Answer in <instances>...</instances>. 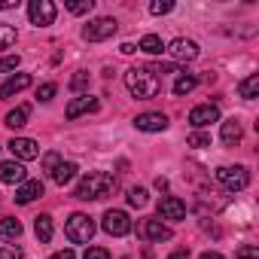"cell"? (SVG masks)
Returning <instances> with one entry per match:
<instances>
[{"label": "cell", "mask_w": 259, "mask_h": 259, "mask_svg": "<svg viewBox=\"0 0 259 259\" xmlns=\"http://www.w3.org/2000/svg\"><path fill=\"white\" fill-rule=\"evenodd\" d=\"M113 189H116V177L113 174H107V171H89L79 183H76V198H82V201H98V198H107V195H113Z\"/></svg>", "instance_id": "cell-1"}, {"label": "cell", "mask_w": 259, "mask_h": 259, "mask_svg": "<svg viewBox=\"0 0 259 259\" xmlns=\"http://www.w3.org/2000/svg\"><path fill=\"white\" fill-rule=\"evenodd\" d=\"M125 85L128 92H132L138 101H150L162 92V79L150 70V67H132V70H125Z\"/></svg>", "instance_id": "cell-2"}, {"label": "cell", "mask_w": 259, "mask_h": 259, "mask_svg": "<svg viewBox=\"0 0 259 259\" xmlns=\"http://www.w3.org/2000/svg\"><path fill=\"white\" fill-rule=\"evenodd\" d=\"M64 235L70 244H89L92 235H95V220L89 213H70L67 226H64Z\"/></svg>", "instance_id": "cell-3"}, {"label": "cell", "mask_w": 259, "mask_h": 259, "mask_svg": "<svg viewBox=\"0 0 259 259\" xmlns=\"http://www.w3.org/2000/svg\"><path fill=\"white\" fill-rule=\"evenodd\" d=\"M119 31V25H116V19H95V22H89L85 28H82V40H89V43H101V40H110L113 34Z\"/></svg>", "instance_id": "cell-4"}, {"label": "cell", "mask_w": 259, "mask_h": 259, "mask_svg": "<svg viewBox=\"0 0 259 259\" xmlns=\"http://www.w3.org/2000/svg\"><path fill=\"white\" fill-rule=\"evenodd\" d=\"M217 180L229 189V192H241V189H247V183H250V174H247V168H241V165H226V168H220L217 171Z\"/></svg>", "instance_id": "cell-5"}, {"label": "cell", "mask_w": 259, "mask_h": 259, "mask_svg": "<svg viewBox=\"0 0 259 259\" xmlns=\"http://www.w3.org/2000/svg\"><path fill=\"white\" fill-rule=\"evenodd\" d=\"M28 16H31V25L46 28V25L55 22V4H52V0H31V4H28Z\"/></svg>", "instance_id": "cell-6"}, {"label": "cell", "mask_w": 259, "mask_h": 259, "mask_svg": "<svg viewBox=\"0 0 259 259\" xmlns=\"http://www.w3.org/2000/svg\"><path fill=\"white\" fill-rule=\"evenodd\" d=\"M101 226H104V232H107V235H113V238H122V235L132 232V220H128V213H125V210H107Z\"/></svg>", "instance_id": "cell-7"}, {"label": "cell", "mask_w": 259, "mask_h": 259, "mask_svg": "<svg viewBox=\"0 0 259 259\" xmlns=\"http://www.w3.org/2000/svg\"><path fill=\"white\" fill-rule=\"evenodd\" d=\"M210 122H220V107L217 104H198L189 110V125L192 128H207Z\"/></svg>", "instance_id": "cell-8"}, {"label": "cell", "mask_w": 259, "mask_h": 259, "mask_svg": "<svg viewBox=\"0 0 259 259\" xmlns=\"http://www.w3.org/2000/svg\"><path fill=\"white\" fill-rule=\"evenodd\" d=\"M165 52H171L174 61H195L198 58V43L195 40H186V37H177Z\"/></svg>", "instance_id": "cell-9"}, {"label": "cell", "mask_w": 259, "mask_h": 259, "mask_svg": "<svg viewBox=\"0 0 259 259\" xmlns=\"http://www.w3.org/2000/svg\"><path fill=\"white\" fill-rule=\"evenodd\" d=\"M98 110H101V101H98V98H92V95H79V98H73V101L67 104L64 116H67V119H79L82 113H98Z\"/></svg>", "instance_id": "cell-10"}, {"label": "cell", "mask_w": 259, "mask_h": 259, "mask_svg": "<svg viewBox=\"0 0 259 259\" xmlns=\"http://www.w3.org/2000/svg\"><path fill=\"white\" fill-rule=\"evenodd\" d=\"M10 150H13L16 162H31V159L40 156V147H37V141H31V138H13V141H10Z\"/></svg>", "instance_id": "cell-11"}, {"label": "cell", "mask_w": 259, "mask_h": 259, "mask_svg": "<svg viewBox=\"0 0 259 259\" xmlns=\"http://www.w3.org/2000/svg\"><path fill=\"white\" fill-rule=\"evenodd\" d=\"M159 217H162V220L177 223V220H183V217H186V204H183L177 195H165V198L159 201Z\"/></svg>", "instance_id": "cell-12"}, {"label": "cell", "mask_w": 259, "mask_h": 259, "mask_svg": "<svg viewBox=\"0 0 259 259\" xmlns=\"http://www.w3.org/2000/svg\"><path fill=\"white\" fill-rule=\"evenodd\" d=\"M0 180H4V183H10V186H22L25 180H28V171H25V165L22 162H4V165H0Z\"/></svg>", "instance_id": "cell-13"}, {"label": "cell", "mask_w": 259, "mask_h": 259, "mask_svg": "<svg viewBox=\"0 0 259 259\" xmlns=\"http://www.w3.org/2000/svg\"><path fill=\"white\" fill-rule=\"evenodd\" d=\"M135 125H138V132H165V128H168V116L165 113H141L135 119Z\"/></svg>", "instance_id": "cell-14"}, {"label": "cell", "mask_w": 259, "mask_h": 259, "mask_svg": "<svg viewBox=\"0 0 259 259\" xmlns=\"http://www.w3.org/2000/svg\"><path fill=\"white\" fill-rule=\"evenodd\" d=\"M141 235L147 241H171V229L162 220H144L141 223Z\"/></svg>", "instance_id": "cell-15"}, {"label": "cell", "mask_w": 259, "mask_h": 259, "mask_svg": "<svg viewBox=\"0 0 259 259\" xmlns=\"http://www.w3.org/2000/svg\"><path fill=\"white\" fill-rule=\"evenodd\" d=\"M43 195V180H25L19 189H16V201L19 204H31L34 198Z\"/></svg>", "instance_id": "cell-16"}, {"label": "cell", "mask_w": 259, "mask_h": 259, "mask_svg": "<svg viewBox=\"0 0 259 259\" xmlns=\"http://www.w3.org/2000/svg\"><path fill=\"white\" fill-rule=\"evenodd\" d=\"M28 85H31V76L28 73H16V76H10L4 85H0V98H13V95L25 92Z\"/></svg>", "instance_id": "cell-17"}, {"label": "cell", "mask_w": 259, "mask_h": 259, "mask_svg": "<svg viewBox=\"0 0 259 259\" xmlns=\"http://www.w3.org/2000/svg\"><path fill=\"white\" fill-rule=\"evenodd\" d=\"M138 49L147 52V55H162V52H165V43H162L159 34H144L141 43H138Z\"/></svg>", "instance_id": "cell-18"}, {"label": "cell", "mask_w": 259, "mask_h": 259, "mask_svg": "<svg viewBox=\"0 0 259 259\" xmlns=\"http://www.w3.org/2000/svg\"><path fill=\"white\" fill-rule=\"evenodd\" d=\"M34 232H37L40 244H49V241H52V217H49V213L34 217Z\"/></svg>", "instance_id": "cell-19"}, {"label": "cell", "mask_w": 259, "mask_h": 259, "mask_svg": "<svg viewBox=\"0 0 259 259\" xmlns=\"http://www.w3.org/2000/svg\"><path fill=\"white\" fill-rule=\"evenodd\" d=\"M223 144H229V147H235L238 141H241V122L238 119H226L223 122Z\"/></svg>", "instance_id": "cell-20"}, {"label": "cell", "mask_w": 259, "mask_h": 259, "mask_svg": "<svg viewBox=\"0 0 259 259\" xmlns=\"http://www.w3.org/2000/svg\"><path fill=\"white\" fill-rule=\"evenodd\" d=\"M238 95H241L244 101H253V98L259 95V73H250L247 79H241V82H238Z\"/></svg>", "instance_id": "cell-21"}, {"label": "cell", "mask_w": 259, "mask_h": 259, "mask_svg": "<svg viewBox=\"0 0 259 259\" xmlns=\"http://www.w3.org/2000/svg\"><path fill=\"white\" fill-rule=\"evenodd\" d=\"M73 177H76V165H73V162H58V168L52 171V180H55L58 186H67Z\"/></svg>", "instance_id": "cell-22"}, {"label": "cell", "mask_w": 259, "mask_h": 259, "mask_svg": "<svg viewBox=\"0 0 259 259\" xmlns=\"http://www.w3.org/2000/svg\"><path fill=\"white\" fill-rule=\"evenodd\" d=\"M28 116H31V107H16V110L7 113V125L13 128V132H19V128L28 125Z\"/></svg>", "instance_id": "cell-23"}, {"label": "cell", "mask_w": 259, "mask_h": 259, "mask_svg": "<svg viewBox=\"0 0 259 259\" xmlns=\"http://www.w3.org/2000/svg\"><path fill=\"white\" fill-rule=\"evenodd\" d=\"M195 85H198V76H192V73H180V76H177V82H174V95H177V98H183V95H189Z\"/></svg>", "instance_id": "cell-24"}, {"label": "cell", "mask_w": 259, "mask_h": 259, "mask_svg": "<svg viewBox=\"0 0 259 259\" xmlns=\"http://www.w3.org/2000/svg\"><path fill=\"white\" fill-rule=\"evenodd\" d=\"M16 40H19L16 28H13V25H7V22H0V52L13 49V46H16Z\"/></svg>", "instance_id": "cell-25"}, {"label": "cell", "mask_w": 259, "mask_h": 259, "mask_svg": "<svg viewBox=\"0 0 259 259\" xmlns=\"http://www.w3.org/2000/svg\"><path fill=\"white\" fill-rule=\"evenodd\" d=\"M22 235V223L16 217H4L0 220V238H19Z\"/></svg>", "instance_id": "cell-26"}, {"label": "cell", "mask_w": 259, "mask_h": 259, "mask_svg": "<svg viewBox=\"0 0 259 259\" xmlns=\"http://www.w3.org/2000/svg\"><path fill=\"white\" fill-rule=\"evenodd\" d=\"M64 10L73 13V16H85L95 10V0H64Z\"/></svg>", "instance_id": "cell-27"}, {"label": "cell", "mask_w": 259, "mask_h": 259, "mask_svg": "<svg viewBox=\"0 0 259 259\" xmlns=\"http://www.w3.org/2000/svg\"><path fill=\"white\" fill-rule=\"evenodd\" d=\"M147 189L144 186H132V189H128V204H132V207H147Z\"/></svg>", "instance_id": "cell-28"}, {"label": "cell", "mask_w": 259, "mask_h": 259, "mask_svg": "<svg viewBox=\"0 0 259 259\" xmlns=\"http://www.w3.org/2000/svg\"><path fill=\"white\" fill-rule=\"evenodd\" d=\"M0 259H25V250L16 244H0Z\"/></svg>", "instance_id": "cell-29"}, {"label": "cell", "mask_w": 259, "mask_h": 259, "mask_svg": "<svg viewBox=\"0 0 259 259\" xmlns=\"http://www.w3.org/2000/svg\"><path fill=\"white\" fill-rule=\"evenodd\" d=\"M70 89H73V92H85V89H89V73H85V70H76V73L70 76Z\"/></svg>", "instance_id": "cell-30"}, {"label": "cell", "mask_w": 259, "mask_h": 259, "mask_svg": "<svg viewBox=\"0 0 259 259\" xmlns=\"http://www.w3.org/2000/svg\"><path fill=\"white\" fill-rule=\"evenodd\" d=\"M55 92H58V85H55V82H43V85L37 89V98H40L43 104H49V101L55 98Z\"/></svg>", "instance_id": "cell-31"}, {"label": "cell", "mask_w": 259, "mask_h": 259, "mask_svg": "<svg viewBox=\"0 0 259 259\" xmlns=\"http://www.w3.org/2000/svg\"><path fill=\"white\" fill-rule=\"evenodd\" d=\"M171 10H174L171 0H153V4H150V13H153V16H165V13H171Z\"/></svg>", "instance_id": "cell-32"}, {"label": "cell", "mask_w": 259, "mask_h": 259, "mask_svg": "<svg viewBox=\"0 0 259 259\" xmlns=\"http://www.w3.org/2000/svg\"><path fill=\"white\" fill-rule=\"evenodd\" d=\"M189 147H195V150H204V147H210V138L207 135H201V132H195V135H189V141H186Z\"/></svg>", "instance_id": "cell-33"}, {"label": "cell", "mask_w": 259, "mask_h": 259, "mask_svg": "<svg viewBox=\"0 0 259 259\" xmlns=\"http://www.w3.org/2000/svg\"><path fill=\"white\" fill-rule=\"evenodd\" d=\"M58 162H61V156H58V153H46V156H43V171H49V174H52V171L58 168Z\"/></svg>", "instance_id": "cell-34"}, {"label": "cell", "mask_w": 259, "mask_h": 259, "mask_svg": "<svg viewBox=\"0 0 259 259\" xmlns=\"http://www.w3.org/2000/svg\"><path fill=\"white\" fill-rule=\"evenodd\" d=\"M235 259H259V250H256L253 244H244V247L235 253Z\"/></svg>", "instance_id": "cell-35"}, {"label": "cell", "mask_w": 259, "mask_h": 259, "mask_svg": "<svg viewBox=\"0 0 259 259\" xmlns=\"http://www.w3.org/2000/svg\"><path fill=\"white\" fill-rule=\"evenodd\" d=\"M82 259H110V253H107V250H104V247H89V250H85V256H82Z\"/></svg>", "instance_id": "cell-36"}, {"label": "cell", "mask_w": 259, "mask_h": 259, "mask_svg": "<svg viewBox=\"0 0 259 259\" xmlns=\"http://www.w3.org/2000/svg\"><path fill=\"white\" fill-rule=\"evenodd\" d=\"M19 67V55H7V58H0V70H16Z\"/></svg>", "instance_id": "cell-37"}, {"label": "cell", "mask_w": 259, "mask_h": 259, "mask_svg": "<svg viewBox=\"0 0 259 259\" xmlns=\"http://www.w3.org/2000/svg\"><path fill=\"white\" fill-rule=\"evenodd\" d=\"M49 259H76V256H73V250H58V253H52Z\"/></svg>", "instance_id": "cell-38"}, {"label": "cell", "mask_w": 259, "mask_h": 259, "mask_svg": "<svg viewBox=\"0 0 259 259\" xmlns=\"http://www.w3.org/2000/svg\"><path fill=\"white\" fill-rule=\"evenodd\" d=\"M119 52H122V55H132V52H138V49H135V43H122Z\"/></svg>", "instance_id": "cell-39"}, {"label": "cell", "mask_w": 259, "mask_h": 259, "mask_svg": "<svg viewBox=\"0 0 259 259\" xmlns=\"http://www.w3.org/2000/svg\"><path fill=\"white\" fill-rule=\"evenodd\" d=\"M19 0H0V10H16Z\"/></svg>", "instance_id": "cell-40"}, {"label": "cell", "mask_w": 259, "mask_h": 259, "mask_svg": "<svg viewBox=\"0 0 259 259\" xmlns=\"http://www.w3.org/2000/svg\"><path fill=\"white\" fill-rule=\"evenodd\" d=\"M168 259H189V250H174Z\"/></svg>", "instance_id": "cell-41"}, {"label": "cell", "mask_w": 259, "mask_h": 259, "mask_svg": "<svg viewBox=\"0 0 259 259\" xmlns=\"http://www.w3.org/2000/svg\"><path fill=\"white\" fill-rule=\"evenodd\" d=\"M198 259H223V256H220V253H217V250H207V253H201V256H198Z\"/></svg>", "instance_id": "cell-42"}]
</instances>
